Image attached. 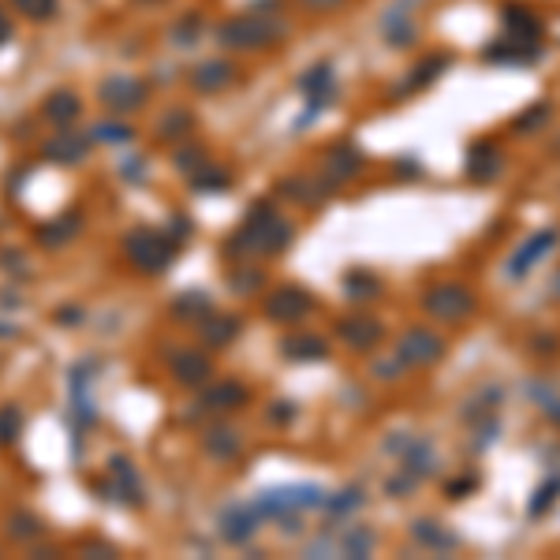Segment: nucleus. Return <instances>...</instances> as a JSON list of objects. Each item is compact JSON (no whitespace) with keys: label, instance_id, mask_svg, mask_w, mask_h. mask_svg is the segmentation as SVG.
Here are the masks:
<instances>
[{"label":"nucleus","instance_id":"f257e3e1","mask_svg":"<svg viewBox=\"0 0 560 560\" xmlns=\"http://www.w3.org/2000/svg\"><path fill=\"white\" fill-rule=\"evenodd\" d=\"M288 239H292V228H288V221H280L277 213H273V206H254L247 213V221L239 224L236 239H228V251L247 254V258H254V254H277Z\"/></svg>","mask_w":560,"mask_h":560},{"label":"nucleus","instance_id":"f03ea898","mask_svg":"<svg viewBox=\"0 0 560 560\" xmlns=\"http://www.w3.org/2000/svg\"><path fill=\"white\" fill-rule=\"evenodd\" d=\"M176 251H180V243L165 236V232L150 228V224H139L124 239V254L131 258V266L142 269V273H165L176 262Z\"/></svg>","mask_w":560,"mask_h":560},{"label":"nucleus","instance_id":"7ed1b4c3","mask_svg":"<svg viewBox=\"0 0 560 560\" xmlns=\"http://www.w3.org/2000/svg\"><path fill=\"white\" fill-rule=\"evenodd\" d=\"M284 38V23L280 19H254V15H243V19H228L221 30H217V42L224 49H266V45L280 42Z\"/></svg>","mask_w":560,"mask_h":560},{"label":"nucleus","instance_id":"20e7f679","mask_svg":"<svg viewBox=\"0 0 560 560\" xmlns=\"http://www.w3.org/2000/svg\"><path fill=\"white\" fill-rule=\"evenodd\" d=\"M422 307L430 318H441V322H463L471 310H475V299L471 292L463 288V284H434L426 299H422Z\"/></svg>","mask_w":560,"mask_h":560},{"label":"nucleus","instance_id":"39448f33","mask_svg":"<svg viewBox=\"0 0 560 560\" xmlns=\"http://www.w3.org/2000/svg\"><path fill=\"white\" fill-rule=\"evenodd\" d=\"M146 94H150V90H146L142 79L112 75V79H105V86H101V105L109 112H135V109H142Z\"/></svg>","mask_w":560,"mask_h":560},{"label":"nucleus","instance_id":"423d86ee","mask_svg":"<svg viewBox=\"0 0 560 560\" xmlns=\"http://www.w3.org/2000/svg\"><path fill=\"white\" fill-rule=\"evenodd\" d=\"M109 490H105V501H124V504H142V478L139 471L131 467L127 456H112L109 460Z\"/></svg>","mask_w":560,"mask_h":560},{"label":"nucleus","instance_id":"0eeeda50","mask_svg":"<svg viewBox=\"0 0 560 560\" xmlns=\"http://www.w3.org/2000/svg\"><path fill=\"white\" fill-rule=\"evenodd\" d=\"M310 307H314V299L299 284H284L266 299V314L273 322H299L310 314Z\"/></svg>","mask_w":560,"mask_h":560},{"label":"nucleus","instance_id":"6e6552de","mask_svg":"<svg viewBox=\"0 0 560 560\" xmlns=\"http://www.w3.org/2000/svg\"><path fill=\"white\" fill-rule=\"evenodd\" d=\"M441 355H445V340H437L430 329H411L400 336V348H396V359L411 366H426Z\"/></svg>","mask_w":560,"mask_h":560},{"label":"nucleus","instance_id":"1a4fd4ad","mask_svg":"<svg viewBox=\"0 0 560 560\" xmlns=\"http://www.w3.org/2000/svg\"><path fill=\"white\" fill-rule=\"evenodd\" d=\"M557 243V228H542V232H534L516 254H512V262H508V277H523L527 269H534L542 262V254L549 251Z\"/></svg>","mask_w":560,"mask_h":560},{"label":"nucleus","instance_id":"9d476101","mask_svg":"<svg viewBox=\"0 0 560 560\" xmlns=\"http://www.w3.org/2000/svg\"><path fill=\"white\" fill-rule=\"evenodd\" d=\"M254 531H258V516H254L251 504H236V508H224L221 512V534L232 542V546L251 542Z\"/></svg>","mask_w":560,"mask_h":560},{"label":"nucleus","instance_id":"9b49d317","mask_svg":"<svg viewBox=\"0 0 560 560\" xmlns=\"http://www.w3.org/2000/svg\"><path fill=\"white\" fill-rule=\"evenodd\" d=\"M538 53H542L538 42L508 34L504 42H493L490 49H486V60H490V64H531V60H538Z\"/></svg>","mask_w":560,"mask_h":560},{"label":"nucleus","instance_id":"f8f14e48","mask_svg":"<svg viewBox=\"0 0 560 560\" xmlns=\"http://www.w3.org/2000/svg\"><path fill=\"white\" fill-rule=\"evenodd\" d=\"M90 154V139L86 135H56L53 142H45L42 146V157L45 161H53V165H79L83 157Z\"/></svg>","mask_w":560,"mask_h":560},{"label":"nucleus","instance_id":"ddd939ff","mask_svg":"<svg viewBox=\"0 0 560 560\" xmlns=\"http://www.w3.org/2000/svg\"><path fill=\"white\" fill-rule=\"evenodd\" d=\"M172 374L180 385H206L210 381V359L195 348H183L172 355Z\"/></svg>","mask_w":560,"mask_h":560},{"label":"nucleus","instance_id":"4468645a","mask_svg":"<svg viewBox=\"0 0 560 560\" xmlns=\"http://www.w3.org/2000/svg\"><path fill=\"white\" fill-rule=\"evenodd\" d=\"M359 168H363V157H359V150H351V146H336V150H329L325 154V180L329 183H344L351 180V176H359Z\"/></svg>","mask_w":560,"mask_h":560},{"label":"nucleus","instance_id":"2eb2a0df","mask_svg":"<svg viewBox=\"0 0 560 560\" xmlns=\"http://www.w3.org/2000/svg\"><path fill=\"white\" fill-rule=\"evenodd\" d=\"M79 228H83V213H64V217H56V221H49V224H42L38 228V243L42 247H64V243H71V239L79 236Z\"/></svg>","mask_w":560,"mask_h":560},{"label":"nucleus","instance_id":"dca6fc26","mask_svg":"<svg viewBox=\"0 0 560 560\" xmlns=\"http://www.w3.org/2000/svg\"><path fill=\"white\" fill-rule=\"evenodd\" d=\"M501 172V154H497V146L493 142H475L471 146V154H467V176L478 183L493 180Z\"/></svg>","mask_w":560,"mask_h":560},{"label":"nucleus","instance_id":"f3484780","mask_svg":"<svg viewBox=\"0 0 560 560\" xmlns=\"http://www.w3.org/2000/svg\"><path fill=\"white\" fill-rule=\"evenodd\" d=\"M232 79H236V68H232L228 60H206V64H198V68L191 71V83H195V90H202V94H213V90L228 86Z\"/></svg>","mask_w":560,"mask_h":560},{"label":"nucleus","instance_id":"a211bd4d","mask_svg":"<svg viewBox=\"0 0 560 560\" xmlns=\"http://www.w3.org/2000/svg\"><path fill=\"white\" fill-rule=\"evenodd\" d=\"M504 30L516 34V38H531V42H542V19L523 8V4H508L504 8Z\"/></svg>","mask_w":560,"mask_h":560},{"label":"nucleus","instance_id":"6ab92c4d","mask_svg":"<svg viewBox=\"0 0 560 560\" xmlns=\"http://www.w3.org/2000/svg\"><path fill=\"white\" fill-rule=\"evenodd\" d=\"M247 385H239V381H221V385H213L206 396H202V404L206 411H232V407H243L247 404Z\"/></svg>","mask_w":560,"mask_h":560},{"label":"nucleus","instance_id":"aec40b11","mask_svg":"<svg viewBox=\"0 0 560 560\" xmlns=\"http://www.w3.org/2000/svg\"><path fill=\"white\" fill-rule=\"evenodd\" d=\"M340 336H344V340H348L351 348L366 351V348H374V344H378L381 325L374 322V318H366V314H359V318H351V322H344V325H340Z\"/></svg>","mask_w":560,"mask_h":560},{"label":"nucleus","instance_id":"412c9836","mask_svg":"<svg viewBox=\"0 0 560 560\" xmlns=\"http://www.w3.org/2000/svg\"><path fill=\"white\" fill-rule=\"evenodd\" d=\"M243 322H239V314H217V318H206L202 325V340L210 344V348H224L228 340H236Z\"/></svg>","mask_w":560,"mask_h":560},{"label":"nucleus","instance_id":"4be33fe9","mask_svg":"<svg viewBox=\"0 0 560 560\" xmlns=\"http://www.w3.org/2000/svg\"><path fill=\"white\" fill-rule=\"evenodd\" d=\"M79 112H83V101L75 98L71 90H56L53 98L45 101V116H49L53 124H60V127L75 124V120H79Z\"/></svg>","mask_w":560,"mask_h":560},{"label":"nucleus","instance_id":"5701e85b","mask_svg":"<svg viewBox=\"0 0 560 560\" xmlns=\"http://www.w3.org/2000/svg\"><path fill=\"white\" fill-rule=\"evenodd\" d=\"M202 448L210 452L213 460H236L239 448H243V441H239L236 430H228V426H217V430H210V434L202 437Z\"/></svg>","mask_w":560,"mask_h":560},{"label":"nucleus","instance_id":"b1692460","mask_svg":"<svg viewBox=\"0 0 560 560\" xmlns=\"http://www.w3.org/2000/svg\"><path fill=\"white\" fill-rule=\"evenodd\" d=\"M284 355L295 359V363H314V359H325V340L318 336H295L284 344Z\"/></svg>","mask_w":560,"mask_h":560},{"label":"nucleus","instance_id":"393cba45","mask_svg":"<svg viewBox=\"0 0 560 560\" xmlns=\"http://www.w3.org/2000/svg\"><path fill=\"white\" fill-rule=\"evenodd\" d=\"M19 434H23V411L15 404H4L0 407V448L15 445Z\"/></svg>","mask_w":560,"mask_h":560},{"label":"nucleus","instance_id":"a878e982","mask_svg":"<svg viewBox=\"0 0 560 560\" xmlns=\"http://www.w3.org/2000/svg\"><path fill=\"white\" fill-rule=\"evenodd\" d=\"M42 519L30 516V512H12L8 516V534L12 538H23V542H34V538H42Z\"/></svg>","mask_w":560,"mask_h":560},{"label":"nucleus","instance_id":"bb28decb","mask_svg":"<svg viewBox=\"0 0 560 560\" xmlns=\"http://www.w3.org/2000/svg\"><path fill=\"white\" fill-rule=\"evenodd\" d=\"M415 538H419L422 546H430V549H456L460 546V538L456 534H445V531H437L434 523H415Z\"/></svg>","mask_w":560,"mask_h":560},{"label":"nucleus","instance_id":"cd10ccee","mask_svg":"<svg viewBox=\"0 0 560 560\" xmlns=\"http://www.w3.org/2000/svg\"><path fill=\"white\" fill-rule=\"evenodd\" d=\"M172 310L180 314V322H191V318H202L206 310H210V299L202 292H183L176 303H172Z\"/></svg>","mask_w":560,"mask_h":560},{"label":"nucleus","instance_id":"c85d7f7f","mask_svg":"<svg viewBox=\"0 0 560 560\" xmlns=\"http://www.w3.org/2000/svg\"><path fill=\"white\" fill-rule=\"evenodd\" d=\"M228 172H221L217 165H206V168H198L195 176H191V187L195 191H224L228 187Z\"/></svg>","mask_w":560,"mask_h":560},{"label":"nucleus","instance_id":"c756f323","mask_svg":"<svg viewBox=\"0 0 560 560\" xmlns=\"http://www.w3.org/2000/svg\"><path fill=\"white\" fill-rule=\"evenodd\" d=\"M19 12L34 19V23H45V19H53L56 15V0H12Z\"/></svg>","mask_w":560,"mask_h":560},{"label":"nucleus","instance_id":"7c9ffc66","mask_svg":"<svg viewBox=\"0 0 560 560\" xmlns=\"http://www.w3.org/2000/svg\"><path fill=\"white\" fill-rule=\"evenodd\" d=\"M385 38H389L392 45H407L411 38H415L411 19H404V15H389V19H385Z\"/></svg>","mask_w":560,"mask_h":560},{"label":"nucleus","instance_id":"2f4dec72","mask_svg":"<svg viewBox=\"0 0 560 560\" xmlns=\"http://www.w3.org/2000/svg\"><path fill=\"white\" fill-rule=\"evenodd\" d=\"M445 68H448V56H430V60H422L419 71H415V75H407V79H415L411 86H426V83H434Z\"/></svg>","mask_w":560,"mask_h":560},{"label":"nucleus","instance_id":"473e14b6","mask_svg":"<svg viewBox=\"0 0 560 560\" xmlns=\"http://www.w3.org/2000/svg\"><path fill=\"white\" fill-rule=\"evenodd\" d=\"M348 295H359V299L378 295V277H370V273H363V269L348 273Z\"/></svg>","mask_w":560,"mask_h":560},{"label":"nucleus","instance_id":"72a5a7b5","mask_svg":"<svg viewBox=\"0 0 560 560\" xmlns=\"http://www.w3.org/2000/svg\"><path fill=\"white\" fill-rule=\"evenodd\" d=\"M363 504V493L359 490H344L340 497H333V501H325V508L333 512V516H348V512H355Z\"/></svg>","mask_w":560,"mask_h":560},{"label":"nucleus","instance_id":"f704fd0d","mask_svg":"<svg viewBox=\"0 0 560 560\" xmlns=\"http://www.w3.org/2000/svg\"><path fill=\"white\" fill-rule=\"evenodd\" d=\"M90 139H98V142H131V139H135V131H131V127H124V124H98Z\"/></svg>","mask_w":560,"mask_h":560},{"label":"nucleus","instance_id":"c9c22d12","mask_svg":"<svg viewBox=\"0 0 560 560\" xmlns=\"http://www.w3.org/2000/svg\"><path fill=\"white\" fill-rule=\"evenodd\" d=\"M553 493H560V482H557V478H549L546 486H542V490L534 493V504H531V516H542V512H546L549 504L557 501V497H553Z\"/></svg>","mask_w":560,"mask_h":560},{"label":"nucleus","instance_id":"e433bc0d","mask_svg":"<svg viewBox=\"0 0 560 560\" xmlns=\"http://www.w3.org/2000/svg\"><path fill=\"white\" fill-rule=\"evenodd\" d=\"M542 120H549V105H546V101H538V105H534V112L531 109L523 112V116H519L512 127H516V131H527V127H531V131H534V127L542 124Z\"/></svg>","mask_w":560,"mask_h":560},{"label":"nucleus","instance_id":"4c0bfd02","mask_svg":"<svg viewBox=\"0 0 560 560\" xmlns=\"http://www.w3.org/2000/svg\"><path fill=\"white\" fill-rule=\"evenodd\" d=\"M232 284H236V292H254V288H262V269H247V273H232Z\"/></svg>","mask_w":560,"mask_h":560},{"label":"nucleus","instance_id":"58836bf2","mask_svg":"<svg viewBox=\"0 0 560 560\" xmlns=\"http://www.w3.org/2000/svg\"><path fill=\"white\" fill-rule=\"evenodd\" d=\"M370 542H374V538H370L366 531H351L348 538H344V549H348V553H355V557H363L366 549H370Z\"/></svg>","mask_w":560,"mask_h":560},{"label":"nucleus","instance_id":"ea45409f","mask_svg":"<svg viewBox=\"0 0 560 560\" xmlns=\"http://www.w3.org/2000/svg\"><path fill=\"white\" fill-rule=\"evenodd\" d=\"M191 127V116L187 112H176V116H165V124H161V135H168L172 131V139L180 135V131H187Z\"/></svg>","mask_w":560,"mask_h":560},{"label":"nucleus","instance_id":"a19ab883","mask_svg":"<svg viewBox=\"0 0 560 560\" xmlns=\"http://www.w3.org/2000/svg\"><path fill=\"white\" fill-rule=\"evenodd\" d=\"M56 322L68 325V329H71V325H83L86 322V310L83 307H60V310H56Z\"/></svg>","mask_w":560,"mask_h":560},{"label":"nucleus","instance_id":"79ce46f5","mask_svg":"<svg viewBox=\"0 0 560 560\" xmlns=\"http://www.w3.org/2000/svg\"><path fill=\"white\" fill-rule=\"evenodd\" d=\"M269 419H273V422H292L295 419V404H273Z\"/></svg>","mask_w":560,"mask_h":560},{"label":"nucleus","instance_id":"37998d69","mask_svg":"<svg viewBox=\"0 0 560 560\" xmlns=\"http://www.w3.org/2000/svg\"><path fill=\"white\" fill-rule=\"evenodd\" d=\"M303 8H310V12H333L336 4H344V0H299Z\"/></svg>","mask_w":560,"mask_h":560},{"label":"nucleus","instance_id":"c03bdc74","mask_svg":"<svg viewBox=\"0 0 560 560\" xmlns=\"http://www.w3.org/2000/svg\"><path fill=\"white\" fill-rule=\"evenodd\" d=\"M8 38H12V23H8V19H4V12H0V45L8 42Z\"/></svg>","mask_w":560,"mask_h":560}]
</instances>
